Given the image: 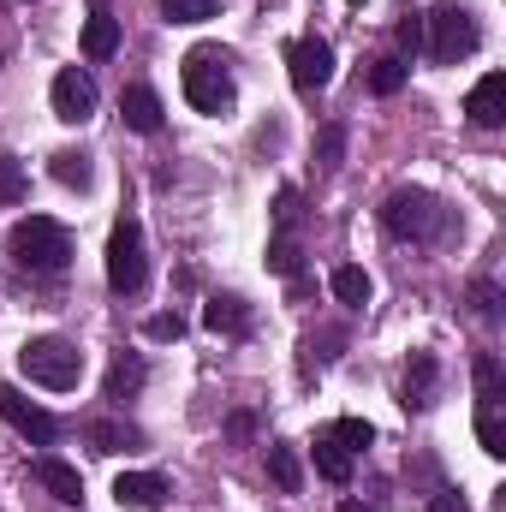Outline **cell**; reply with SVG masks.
Listing matches in <instances>:
<instances>
[{"mask_svg":"<svg viewBox=\"0 0 506 512\" xmlns=\"http://www.w3.org/2000/svg\"><path fill=\"white\" fill-rule=\"evenodd\" d=\"M179 84H185V102L197 108V114H209V120H221V114H233V102H239V84H233V60L221 54V48H191L185 60H179Z\"/></svg>","mask_w":506,"mask_h":512,"instance_id":"cell-1","label":"cell"},{"mask_svg":"<svg viewBox=\"0 0 506 512\" xmlns=\"http://www.w3.org/2000/svg\"><path fill=\"white\" fill-rule=\"evenodd\" d=\"M381 227H387L393 239H405V245H429V239H441L447 209H441L435 191H423V185H399V191H387V203H381Z\"/></svg>","mask_w":506,"mask_h":512,"instance_id":"cell-2","label":"cell"},{"mask_svg":"<svg viewBox=\"0 0 506 512\" xmlns=\"http://www.w3.org/2000/svg\"><path fill=\"white\" fill-rule=\"evenodd\" d=\"M6 251H12L18 268H30V274H60L72 262V233L60 221H48V215H30V221H18L6 233Z\"/></svg>","mask_w":506,"mask_h":512,"instance_id":"cell-3","label":"cell"},{"mask_svg":"<svg viewBox=\"0 0 506 512\" xmlns=\"http://www.w3.org/2000/svg\"><path fill=\"white\" fill-rule=\"evenodd\" d=\"M18 370H24L36 387L72 393V387L84 382V352H78L72 340H60V334H36V340L18 346Z\"/></svg>","mask_w":506,"mask_h":512,"instance_id":"cell-4","label":"cell"},{"mask_svg":"<svg viewBox=\"0 0 506 512\" xmlns=\"http://www.w3.org/2000/svg\"><path fill=\"white\" fill-rule=\"evenodd\" d=\"M477 42H483V30H477V18H471L465 6H435V12L423 18V48H429L435 66H459V60H471Z\"/></svg>","mask_w":506,"mask_h":512,"instance_id":"cell-5","label":"cell"},{"mask_svg":"<svg viewBox=\"0 0 506 512\" xmlns=\"http://www.w3.org/2000/svg\"><path fill=\"white\" fill-rule=\"evenodd\" d=\"M143 280H149L143 227H137V215H120L114 233H108V286H114L120 298H131V292H143Z\"/></svg>","mask_w":506,"mask_h":512,"instance_id":"cell-6","label":"cell"},{"mask_svg":"<svg viewBox=\"0 0 506 512\" xmlns=\"http://www.w3.org/2000/svg\"><path fill=\"white\" fill-rule=\"evenodd\" d=\"M286 72H292L298 96H322L334 78V48L322 36H298V42H286Z\"/></svg>","mask_w":506,"mask_h":512,"instance_id":"cell-7","label":"cell"},{"mask_svg":"<svg viewBox=\"0 0 506 512\" xmlns=\"http://www.w3.org/2000/svg\"><path fill=\"white\" fill-rule=\"evenodd\" d=\"M0 417H6V423H12L30 447H48V441L60 435V417H54V411H42L24 387H12V382L0 387Z\"/></svg>","mask_w":506,"mask_h":512,"instance_id":"cell-8","label":"cell"},{"mask_svg":"<svg viewBox=\"0 0 506 512\" xmlns=\"http://www.w3.org/2000/svg\"><path fill=\"white\" fill-rule=\"evenodd\" d=\"M48 102H54V120H66V126H84V120L96 114V78H90L84 66H66V72H54V84H48Z\"/></svg>","mask_w":506,"mask_h":512,"instance_id":"cell-9","label":"cell"},{"mask_svg":"<svg viewBox=\"0 0 506 512\" xmlns=\"http://www.w3.org/2000/svg\"><path fill=\"white\" fill-rule=\"evenodd\" d=\"M435 393H441V364H435V352H411L405 382H399V405H405V411H429Z\"/></svg>","mask_w":506,"mask_h":512,"instance_id":"cell-10","label":"cell"},{"mask_svg":"<svg viewBox=\"0 0 506 512\" xmlns=\"http://www.w3.org/2000/svg\"><path fill=\"white\" fill-rule=\"evenodd\" d=\"M167 495H173V489H167V477H155V471H126V477L114 483V501L126 512H161Z\"/></svg>","mask_w":506,"mask_h":512,"instance_id":"cell-11","label":"cell"},{"mask_svg":"<svg viewBox=\"0 0 506 512\" xmlns=\"http://www.w3.org/2000/svg\"><path fill=\"white\" fill-rule=\"evenodd\" d=\"M36 483H42L60 507H84V477H78V465H66V459L42 453V459H36Z\"/></svg>","mask_w":506,"mask_h":512,"instance_id":"cell-12","label":"cell"},{"mask_svg":"<svg viewBox=\"0 0 506 512\" xmlns=\"http://www.w3.org/2000/svg\"><path fill=\"white\" fill-rule=\"evenodd\" d=\"M465 114H471V126H501L506 120V72L477 78V90L465 96Z\"/></svg>","mask_w":506,"mask_h":512,"instance_id":"cell-13","label":"cell"},{"mask_svg":"<svg viewBox=\"0 0 506 512\" xmlns=\"http://www.w3.org/2000/svg\"><path fill=\"white\" fill-rule=\"evenodd\" d=\"M203 328L209 334H251V304L245 298H233V292H215L209 304H203Z\"/></svg>","mask_w":506,"mask_h":512,"instance_id":"cell-14","label":"cell"},{"mask_svg":"<svg viewBox=\"0 0 506 512\" xmlns=\"http://www.w3.org/2000/svg\"><path fill=\"white\" fill-rule=\"evenodd\" d=\"M120 120H126L131 131H143V137L161 131V96H155L149 84H126V90H120Z\"/></svg>","mask_w":506,"mask_h":512,"instance_id":"cell-15","label":"cell"},{"mask_svg":"<svg viewBox=\"0 0 506 512\" xmlns=\"http://www.w3.org/2000/svg\"><path fill=\"white\" fill-rule=\"evenodd\" d=\"M143 382H149V370H143V358H137V352H120V358L108 364V382H102V399H114V405H126V399H137V393H143Z\"/></svg>","mask_w":506,"mask_h":512,"instance_id":"cell-16","label":"cell"},{"mask_svg":"<svg viewBox=\"0 0 506 512\" xmlns=\"http://www.w3.org/2000/svg\"><path fill=\"white\" fill-rule=\"evenodd\" d=\"M120 54V24L108 6H90V24H84V60H114Z\"/></svg>","mask_w":506,"mask_h":512,"instance_id":"cell-17","label":"cell"},{"mask_svg":"<svg viewBox=\"0 0 506 512\" xmlns=\"http://www.w3.org/2000/svg\"><path fill=\"white\" fill-rule=\"evenodd\" d=\"M84 441H90L96 453H137V447H143V435H137L131 423H84Z\"/></svg>","mask_w":506,"mask_h":512,"instance_id":"cell-18","label":"cell"},{"mask_svg":"<svg viewBox=\"0 0 506 512\" xmlns=\"http://www.w3.org/2000/svg\"><path fill=\"white\" fill-rule=\"evenodd\" d=\"M268 477H274V489H280V495H298V489H304V465H298V447L274 441V447H268Z\"/></svg>","mask_w":506,"mask_h":512,"instance_id":"cell-19","label":"cell"},{"mask_svg":"<svg viewBox=\"0 0 506 512\" xmlns=\"http://www.w3.org/2000/svg\"><path fill=\"white\" fill-rule=\"evenodd\" d=\"M48 173H54L66 191H90V179H96V167H90V155H84V149H60V155L48 161Z\"/></svg>","mask_w":506,"mask_h":512,"instance_id":"cell-20","label":"cell"},{"mask_svg":"<svg viewBox=\"0 0 506 512\" xmlns=\"http://www.w3.org/2000/svg\"><path fill=\"white\" fill-rule=\"evenodd\" d=\"M310 453H316V471H322L328 483H352V453H346V447H340L328 429L316 435V447H310Z\"/></svg>","mask_w":506,"mask_h":512,"instance_id":"cell-21","label":"cell"},{"mask_svg":"<svg viewBox=\"0 0 506 512\" xmlns=\"http://www.w3.org/2000/svg\"><path fill=\"white\" fill-rule=\"evenodd\" d=\"M328 286H334V298H340L346 310H364V304H370V274H364L358 262L334 268V280H328Z\"/></svg>","mask_w":506,"mask_h":512,"instance_id":"cell-22","label":"cell"},{"mask_svg":"<svg viewBox=\"0 0 506 512\" xmlns=\"http://www.w3.org/2000/svg\"><path fill=\"white\" fill-rule=\"evenodd\" d=\"M471 382H477V405H501V393H506L501 358H495V352H477V364H471Z\"/></svg>","mask_w":506,"mask_h":512,"instance_id":"cell-23","label":"cell"},{"mask_svg":"<svg viewBox=\"0 0 506 512\" xmlns=\"http://www.w3.org/2000/svg\"><path fill=\"white\" fill-rule=\"evenodd\" d=\"M268 268L286 274V280L304 274V245H298V233H274V239H268Z\"/></svg>","mask_w":506,"mask_h":512,"instance_id":"cell-24","label":"cell"},{"mask_svg":"<svg viewBox=\"0 0 506 512\" xmlns=\"http://www.w3.org/2000/svg\"><path fill=\"white\" fill-rule=\"evenodd\" d=\"M477 441L489 459H506V423H501V405H477Z\"/></svg>","mask_w":506,"mask_h":512,"instance_id":"cell-25","label":"cell"},{"mask_svg":"<svg viewBox=\"0 0 506 512\" xmlns=\"http://www.w3.org/2000/svg\"><path fill=\"white\" fill-rule=\"evenodd\" d=\"M405 72H411V66H405L399 54H381L376 66H370V90H376V96H399V90H405Z\"/></svg>","mask_w":506,"mask_h":512,"instance_id":"cell-26","label":"cell"},{"mask_svg":"<svg viewBox=\"0 0 506 512\" xmlns=\"http://www.w3.org/2000/svg\"><path fill=\"white\" fill-rule=\"evenodd\" d=\"M316 161H322V173H340V161H346V126H340V120L322 126V137H316Z\"/></svg>","mask_w":506,"mask_h":512,"instance_id":"cell-27","label":"cell"},{"mask_svg":"<svg viewBox=\"0 0 506 512\" xmlns=\"http://www.w3.org/2000/svg\"><path fill=\"white\" fill-rule=\"evenodd\" d=\"M298 227H304V197L292 185H280L274 191V233H298Z\"/></svg>","mask_w":506,"mask_h":512,"instance_id":"cell-28","label":"cell"},{"mask_svg":"<svg viewBox=\"0 0 506 512\" xmlns=\"http://www.w3.org/2000/svg\"><path fill=\"white\" fill-rule=\"evenodd\" d=\"M328 435H334L346 453H358V447H370V441H376V429H370L364 417H334V423H328Z\"/></svg>","mask_w":506,"mask_h":512,"instance_id":"cell-29","label":"cell"},{"mask_svg":"<svg viewBox=\"0 0 506 512\" xmlns=\"http://www.w3.org/2000/svg\"><path fill=\"white\" fill-rule=\"evenodd\" d=\"M161 12L173 24H203V18H215V0H161Z\"/></svg>","mask_w":506,"mask_h":512,"instance_id":"cell-30","label":"cell"},{"mask_svg":"<svg viewBox=\"0 0 506 512\" xmlns=\"http://www.w3.org/2000/svg\"><path fill=\"white\" fill-rule=\"evenodd\" d=\"M24 191H30L24 167H18L12 155H0V203H24Z\"/></svg>","mask_w":506,"mask_h":512,"instance_id":"cell-31","label":"cell"},{"mask_svg":"<svg viewBox=\"0 0 506 512\" xmlns=\"http://www.w3.org/2000/svg\"><path fill=\"white\" fill-rule=\"evenodd\" d=\"M471 304H477L483 322H495V316H501V286H495V280H471Z\"/></svg>","mask_w":506,"mask_h":512,"instance_id":"cell-32","label":"cell"},{"mask_svg":"<svg viewBox=\"0 0 506 512\" xmlns=\"http://www.w3.org/2000/svg\"><path fill=\"white\" fill-rule=\"evenodd\" d=\"M143 334H149V340H179V334H185V316H179V310H161V316L143 322Z\"/></svg>","mask_w":506,"mask_h":512,"instance_id":"cell-33","label":"cell"},{"mask_svg":"<svg viewBox=\"0 0 506 512\" xmlns=\"http://www.w3.org/2000/svg\"><path fill=\"white\" fill-rule=\"evenodd\" d=\"M429 512H471V507H465V495H459L453 483H435V489H429Z\"/></svg>","mask_w":506,"mask_h":512,"instance_id":"cell-34","label":"cell"},{"mask_svg":"<svg viewBox=\"0 0 506 512\" xmlns=\"http://www.w3.org/2000/svg\"><path fill=\"white\" fill-rule=\"evenodd\" d=\"M393 36H399V48H405V54H417V48H423V18H417V12H405Z\"/></svg>","mask_w":506,"mask_h":512,"instance_id":"cell-35","label":"cell"},{"mask_svg":"<svg viewBox=\"0 0 506 512\" xmlns=\"http://www.w3.org/2000/svg\"><path fill=\"white\" fill-rule=\"evenodd\" d=\"M251 429H256V417H251V411H233V417H227V435H233V441H245Z\"/></svg>","mask_w":506,"mask_h":512,"instance_id":"cell-36","label":"cell"},{"mask_svg":"<svg viewBox=\"0 0 506 512\" xmlns=\"http://www.w3.org/2000/svg\"><path fill=\"white\" fill-rule=\"evenodd\" d=\"M334 512H370V507H364V501H340Z\"/></svg>","mask_w":506,"mask_h":512,"instance_id":"cell-37","label":"cell"}]
</instances>
